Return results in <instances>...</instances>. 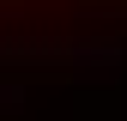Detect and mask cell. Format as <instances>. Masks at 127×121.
Listing matches in <instances>:
<instances>
[{
	"instance_id": "6da1fadb",
	"label": "cell",
	"mask_w": 127,
	"mask_h": 121,
	"mask_svg": "<svg viewBox=\"0 0 127 121\" xmlns=\"http://www.w3.org/2000/svg\"><path fill=\"white\" fill-rule=\"evenodd\" d=\"M127 49V0H0V67Z\"/></svg>"
}]
</instances>
